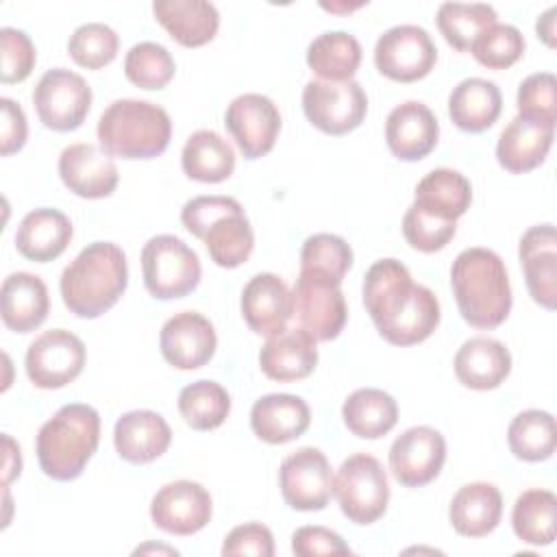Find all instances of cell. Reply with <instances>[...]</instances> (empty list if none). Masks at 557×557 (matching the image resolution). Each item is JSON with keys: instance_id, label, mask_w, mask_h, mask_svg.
<instances>
[{"instance_id": "cell-1", "label": "cell", "mask_w": 557, "mask_h": 557, "mask_svg": "<svg viewBox=\"0 0 557 557\" xmlns=\"http://www.w3.org/2000/svg\"><path fill=\"white\" fill-rule=\"evenodd\" d=\"M363 305L379 335L394 346H413L440 324V300L398 259L374 261L363 276Z\"/></svg>"}, {"instance_id": "cell-2", "label": "cell", "mask_w": 557, "mask_h": 557, "mask_svg": "<svg viewBox=\"0 0 557 557\" xmlns=\"http://www.w3.org/2000/svg\"><path fill=\"white\" fill-rule=\"evenodd\" d=\"M128 265L124 250L113 242L87 244L65 265L59 289L63 305L76 318L94 320L109 311L126 292Z\"/></svg>"}, {"instance_id": "cell-3", "label": "cell", "mask_w": 557, "mask_h": 557, "mask_svg": "<svg viewBox=\"0 0 557 557\" xmlns=\"http://www.w3.org/2000/svg\"><path fill=\"white\" fill-rule=\"evenodd\" d=\"M450 287L461 318L474 329H496L511 311V285L503 259L481 246L461 250L450 265Z\"/></svg>"}, {"instance_id": "cell-4", "label": "cell", "mask_w": 557, "mask_h": 557, "mask_svg": "<svg viewBox=\"0 0 557 557\" xmlns=\"http://www.w3.org/2000/svg\"><path fill=\"white\" fill-rule=\"evenodd\" d=\"M100 442V416L91 405H63L37 433L39 468L54 481H74L83 474Z\"/></svg>"}, {"instance_id": "cell-5", "label": "cell", "mask_w": 557, "mask_h": 557, "mask_svg": "<svg viewBox=\"0 0 557 557\" xmlns=\"http://www.w3.org/2000/svg\"><path fill=\"white\" fill-rule=\"evenodd\" d=\"M96 135L109 157L154 159L170 146L172 122L154 102L122 98L102 111Z\"/></svg>"}, {"instance_id": "cell-6", "label": "cell", "mask_w": 557, "mask_h": 557, "mask_svg": "<svg viewBox=\"0 0 557 557\" xmlns=\"http://www.w3.org/2000/svg\"><path fill=\"white\" fill-rule=\"evenodd\" d=\"M183 226L198 237L220 268L233 270L248 261L255 248L252 226L242 205L231 196H196L181 209Z\"/></svg>"}, {"instance_id": "cell-7", "label": "cell", "mask_w": 557, "mask_h": 557, "mask_svg": "<svg viewBox=\"0 0 557 557\" xmlns=\"http://www.w3.org/2000/svg\"><path fill=\"white\" fill-rule=\"evenodd\" d=\"M200 259L183 239L154 235L141 248V276L150 296L174 300L191 294L200 283Z\"/></svg>"}, {"instance_id": "cell-8", "label": "cell", "mask_w": 557, "mask_h": 557, "mask_svg": "<svg viewBox=\"0 0 557 557\" xmlns=\"http://www.w3.org/2000/svg\"><path fill=\"white\" fill-rule=\"evenodd\" d=\"M333 494L350 522H376L387 511L389 503L387 474L381 461L368 453H355L344 459L333 479Z\"/></svg>"}, {"instance_id": "cell-9", "label": "cell", "mask_w": 557, "mask_h": 557, "mask_svg": "<svg viewBox=\"0 0 557 557\" xmlns=\"http://www.w3.org/2000/svg\"><path fill=\"white\" fill-rule=\"evenodd\" d=\"M33 104L39 122L57 133L78 128L91 109V87L65 67L44 72L33 89Z\"/></svg>"}, {"instance_id": "cell-10", "label": "cell", "mask_w": 557, "mask_h": 557, "mask_svg": "<svg viewBox=\"0 0 557 557\" xmlns=\"http://www.w3.org/2000/svg\"><path fill=\"white\" fill-rule=\"evenodd\" d=\"M302 111L318 131L339 137L363 122L368 96L357 81H309L302 89Z\"/></svg>"}, {"instance_id": "cell-11", "label": "cell", "mask_w": 557, "mask_h": 557, "mask_svg": "<svg viewBox=\"0 0 557 557\" xmlns=\"http://www.w3.org/2000/svg\"><path fill=\"white\" fill-rule=\"evenodd\" d=\"M292 298L300 329H305L315 342H331L342 333L348 307L339 283L322 274L300 270Z\"/></svg>"}, {"instance_id": "cell-12", "label": "cell", "mask_w": 557, "mask_h": 557, "mask_svg": "<svg viewBox=\"0 0 557 557\" xmlns=\"http://www.w3.org/2000/svg\"><path fill=\"white\" fill-rule=\"evenodd\" d=\"M437 61V48L431 35L416 24L387 28L374 46L376 70L396 83H416L424 78Z\"/></svg>"}, {"instance_id": "cell-13", "label": "cell", "mask_w": 557, "mask_h": 557, "mask_svg": "<svg viewBox=\"0 0 557 557\" xmlns=\"http://www.w3.org/2000/svg\"><path fill=\"white\" fill-rule=\"evenodd\" d=\"M85 344L65 329H50L35 337L26 350V374L39 389H59L85 368Z\"/></svg>"}, {"instance_id": "cell-14", "label": "cell", "mask_w": 557, "mask_h": 557, "mask_svg": "<svg viewBox=\"0 0 557 557\" xmlns=\"http://www.w3.org/2000/svg\"><path fill=\"white\" fill-rule=\"evenodd\" d=\"M333 472L320 448L305 446L283 459L278 485L283 500L296 511H320L333 496Z\"/></svg>"}, {"instance_id": "cell-15", "label": "cell", "mask_w": 557, "mask_h": 557, "mask_svg": "<svg viewBox=\"0 0 557 557\" xmlns=\"http://www.w3.org/2000/svg\"><path fill=\"white\" fill-rule=\"evenodd\" d=\"M446 461V440L433 426H411L389 446V470L405 487L431 483Z\"/></svg>"}, {"instance_id": "cell-16", "label": "cell", "mask_w": 557, "mask_h": 557, "mask_svg": "<svg viewBox=\"0 0 557 557\" xmlns=\"http://www.w3.org/2000/svg\"><path fill=\"white\" fill-rule=\"evenodd\" d=\"M224 124L246 159H259L274 148L281 113L263 94H242L226 107Z\"/></svg>"}, {"instance_id": "cell-17", "label": "cell", "mask_w": 557, "mask_h": 557, "mask_svg": "<svg viewBox=\"0 0 557 557\" xmlns=\"http://www.w3.org/2000/svg\"><path fill=\"white\" fill-rule=\"evenodd\" d=\"M213 513V500L207 487L196 481H172L163 485L150 503L154 527L172 535H194L205 529Z\"/></svg>"}, {"instance_id": "cell-18", "label": "cell", "mask_w": 557, "mask_h": 557, "mask_svg": "<svg viewBox=\"0 0 557 557\" xmlns=\"http://www.w3.org/2000/svg\"><path fill=\"white\" fill-rule=\"evenodd\" d=\"M213 324L198 311H181L165 320L159 335L163 359L176 370H198L215 355Z\"/></svg>"}, {"instance_id": "cell-19", "label": "cell", "mask_w": 557, "mask_h": 557, "mask_svg": "<svg viewBox=\"0 0 557 557\" xmlns=\"http://www.w3.org/2000/svg\"><path fill=\"white\" fill-rule=\"evenodd\" d=\"M63 185L87 200L107 198L115 191L120 174L115 161L94 144H72L59 154Z\"/></svg>"}, {"instance_id": "cell-20", "label": "cell", "mask_w": 557, "mask_h": 557, "mask_svg": "<svg viewBox=\"0 0 557 557\" xmlns=\"http://www.w3.org/2000/svg\"><path fill=\"white\" fill-rule=\"evenodd\" d=\"M520 265L524 272L531 298L553 311L557 307V235L553 224H535L518 246Z\"/></svg>"}, {"instance_id": "cell-21", "label": "cell", "mask_w": 557, "mask_h": 557, "mask_svg": "<svg viewBox=\"0 0 557 557\" xmlns=\"http://www.w3.org/2000/svg\"><path fill=\"white\" fill-rule=\"evenodd\" d=\"M242 315L257 335H274L283 331L294 315V298L283 278L272 272L255 274L242 289Z\"/></svg>"}, {"instance_id": "cell-22", "label": "cell", "mask_w": 557, "mask_h": 557, "mask_svg": "<svg viewBox=\"0 0 557 557\" xmlns=\"http://www.w3.org/2000/svg\"><path fill=\"white\" fill-rule=\"evenodd\" d=\"M440 124L435 113L418 100L394 107L385 120V141L400 161H420L437 144Z\"/></svg>"}, {"instance_id": "cell-23", "label": "cell", "mask_w": 557, "mask_h": 557, "mask_svg": "<svg viewBox=\"0 0 557 557\" xmlns=\"http://www.w3.org/2000/svg\"><path fill=\"white\" fill-rule=\"evenodd\" d=\"M261 372L278 383L307 379L318 366L315 339L305 329H283L265 339L259 350Z\"/></svg>"}, {"instance_id": "cell-24", "label": "cell", "mask_w": 557, "mask_h": 557, "mask_svg": "<svg viewBox=\"0 0 557 557\" xmlns=\"http://www.w3.org/2000/svg\"><path fill=\"white\" fill-rule=\"evenodd\" d=\"M172 442L165 418L150 409L126 411L113 426V444L117 455L128 463H150L161 457Z\"/></svg>"}, {"instance_id": "cell-25", "label": "cell", "mask_w": 557, "mask_h": 557, "mask_svg": "<svg viewBox=\"0 0 557 557\" xmlns=\"http://www.w3.org/2000/svg\"><path fill=\"white\" fill-rule=\"evenodd\" d=\"M48 311V287L37 274L13 272L2 281L0 315L9 331L30 333L46 322Z\"/></svg>"}, {"instance_id": "cell-26", "label": "cell", "mask_w": 557, "mask_h": 557, "mask_svg": "<svg viewBox=\"0 0 557 557\" xmlns=\"http://www.w3.org/2000/svg\"><path fill=\"white\" fill-rule=\"evenodd\" d=\"M74 235L72 222L59 209L41 207L28 211L17 231H15V248L17 252L37 263L54 261L65 252Z\"/></svg>"}, {"instance_id": "cell-27", "label": "cell", "mask_w": 557, "mask_h": 557, "mask_svg": "<svg viewBox=\"0 0 557 557\" xmlns=\"http://www.w3.org/2000/svg\"><path fill=\"white\" fill-rule=\"evenodd\" d=\"M455 376L461 385L487 392L496 389L511 372L509 348L492 337H470L455 355Z\"/></svg>"}, {"instance_id": "cell-28", "label": "cell", "mask_w": 557, "mask_h": 557, "mask_svg": "<svg viewBox=\"0 0 557 557\" xmlns=\"http://www.w3.org/2000/svg\"><path fill=\"white\" fill-rule=\"evenodd\" d=\"M311 424L309 405L294 394H265L250 409V426L265 444H287Z\"/></svg>"}, {"instance_id": "cell-29", "label": "cell", "mask_w": 557, "mask_h": 557, "mask_svg": "<svg viewBox=\"0 0 557 557\" xmlns=\"http://www.w3.org/2000/svg\"><path fill=\"white\" fill-rule=\"evenodd\" d=\"M154 20L185 48L209 44L220 28V13L207 0H154Z\"/></svg>"}, {"instance_id": "cell-30", "label": "cell", "mask_w": 557, "mask_h": 557, "mask_svg": "<svg viewBox=\"0 0 557 557\" xmlns=\"http://www.w3.org/2000/svg\"><path fill=\"white\" fill-rule=\"evenodd\" d=\"M503 516V496L492 483H468L457 490L448 507L453 529L463 537L490 535Z\"/></svg>"}, {"instance_id": "cell-31", "label": "cell", "mask_w": 557, "mask_h": 557, "mask_svg": "<svg viewBox=\"0 0 557 557\" xmlns=\"http://www.w3.org/2000/svg\"><path fill=\"white\" fill-rule=\"evenodd\" d=\"M503 111V96L487 78H463L448 96V115L466 133L487 131Z\"/></svg>"}, {"instance_id": "cell-32", "label": "cell", "mask_w": 557, "mask_h": 557, "mask_svg": "<svg viewBox=\"0 0 557 557\" xmlns=\"http://www.w3.org/2000/svg\"><path fill=\"white\" fill-rule=\"evenodd\" d=\"M553 139L555 128H542L516 115L498 137L496 159L511 174L531 172L544 163Z\"/></svg>"}, {"instance_id": "cell-33", "label": "cell", "mask_w": 557, "mask_h": 557, "mask_svg": "<svg viewBox=\"0 0 557 557\" xmlns=\"http://www.w3.org/2000/svg\"><path fill=\"white\" fill-rule=\"evenodd\" d=\"M472 202V185L470 181L450 168H435L429 174L420 178L416 185V198L413 205L422 211L457 222Z\"/></svg>"}, {"instance_id": "cell-34", "label": "cell", "mask_w": 557, "mask_h": 557, "mask_svg": "<svg viewBox=\"0 0 557 557\" xmlns=\"http://www.w3.org/2000/svg\"><path fill=\"white\" fill-rule=\"evenodd\" d=\"M346 429L361 440H379L398 422L396 400L376 387L355 389L342 405Z\"/></svg>"}, {"instance_id": "cell-35", "label": "cell", "mask_w": 557, "mask_h": 557, "mask_svg": "<svg viewBox=\"0 0 557 557\" xmlns=\"http://www.w3.org/2000/svg\"><path fill=\"white\" fill-rule=\"evenodd\" d=\"M181 165L194 181L222 183L235 170V152L222 135L200 128L187 137L181 152Z\"/></svg>"}, {"instance_id": "cell-36", "label": "cell", "mask_w": 557, "mask_h": 557, "mask_svg": "<svg viewBox=\"0 0 557 557\" xmlns=\"http://www.w3.org/2000/svg\"><path fill=\"white\" fill-rule=\"evenodd\" d=\"M361 63V44L346 30H326L307 48V65L320 81H352Z\"/></svg>"}, {"instance_id": "cell-37", "label": "cell", "mask_w": 557, "mask_h": 557, "mask_svg": "<svg viewBox=\"0 0 557 557\" xmlns=\"http://www.w3.org/2000/svg\"><path fill=\"white\" fill-rule=\"evenodd\" d=\"M557 496L550 490L522 492L511 511V527L518 540L531 546H548L555 540Z\"/></svg>"}, {"instance_id": "cell-38", "label": "cell", "mask_w": 557, "mask_h": 557, "mask_svg": "<svg viewBox=\"0 0 557 557\" xmlns=\"http://www.w3.org/2000/svg\"><path fill=\"white\" fill-rule=\"evenodd\" d=\"M507 444L513 457L522 461H546L553 457L557 446L555 418L542 409L520 411L507 429Z\"/></svg>"}, {"instance_id": "cell-39", "label": "cell", "mask_w": 557, "mask_h": 557, "mask_svg": "<svg viewBox=\"0 0 557 557\" xmlns=\"http://www.w3.org/2000/svg\"><path fill=\"white\" fill-rule=\"evenodd\" d=\"M178 411L194 431H213L231 413V396L215 381H194L178 394Z\"/></svg>"}, {"instance_id": "cell-40", "label": "cell", "mask_w": 557, "mask_h": 557, "mask_svg": "<svg viewBox=\"0 0 557 557\" xmlns=\"http://www.w3.org/2000/svg\"><path fill=\"white\" fill-rule=\"evenodd\" d=\"M437 28L459 52H470L474 39L496 24V11L483 2H442L437 9Z\"/></svg>"}, {"instance_id": "cell-41", "label": "cell", "mask_w": 557, "mask_h": 557, "mask_svg": "<svg viewBox=\"0 0 557 557\" xmlns=\"http://www.w3.org/2000/svg\"><path fill=\"white\" fill-rule=\"evenodd\" d=\"M352 265V250L348 242L333 233H315L305 239L300 250V270L322 274L342 285Z\"/></svg>"}, {"instance_id": "cell-42", "label": "cell", "mask_w": 557, "mask_h": 557, "mask_svg": "<svg viewBox=\"0 0 557 557\" xmlns=\"http://www.w3.org/2000/svg\"><path fill=\"white\" fill-rule=\"evenodd\" d=\"M176 72V63L165 46L139 41L124 57L126 78L141 89H163Z\"/></svg>"}, {"instance_id": "cell-43", "label": "cell", "mask_w": 557, "mask_h": 557, "mask_svg": "<svg viewBox=\"0 0 557 557\" xmlns=\"http://www.w3.org/2000/svg\"><path fill=\"white\" fill-rule=\"evenodd\" d=\"M120 39L117 33L102 22L81 24L67 41V52L72 61L87 70H100L117 57Z\"/></svg>"}, {"instance_id": "cell-44", "label": "cell", "mask_w": 557, "mask_h": 557, "mask_svg": "<svg viewBox=\"0 0 557 557\" xmlns=\"http://www.w3.org/2000/svg\"><path fill=\"white\" fill-rule=\"evenodd\" d=\"M518 117L542 128H555L557 122V81L550 72L529 74L516 96Z\"/></svg>"}, {"instance_id": "cell-45", "label": "cell", "mask_w": 557, "mask_h": 557, "mask_svg": "<svg viewBox=\"0 0 557 557\" xmlns=\"http://www.w3.org/2000/svg\"><path fill=\"white\" fill-rule=\"evenodd\" d=\"M470 52L487 70H507L524 54V37L516 26L496 22L474 39Z\"/></svg>"}, {"instance_id": "cell-46", "label": "cell", "mask_w": 557, "mask_h": 557, "mask_svg": "<svg viewBox=\"0 0 557 557\" xmlns=\"http://www.w3.org/2000/svg\"><path fill=\"white\" fill-rule=\"evenodd\" d=\"M457 233V222L435 218L411 205L403 215V235L413 250L437 252L448 246Z\"/></svg>"}, {"instance_id": "cell-47", "label": "cell", "mask_w": 557, "mask_h": 557, "mask_svg": "<svg viewBox=\"0 0 557 557\" xmlns=\"http://www.w3.org/2000/svg\"><path fill=\"white\" fill-rule=\"evenodd\" d=\"M0 50H2L0 81L4 85L26 81L37 61V52L30 37L24 30L4 26L0 28Z\"/></svg>"}, {"instance_id": "cell-48", "label": "cell", "mask_w": 557, "mask_h": 557, "mask_svg": "<svg viewBox=\"0 0 557 557\" xmlns=\"http://www.w3.org/2000/svg\"><path fill=\"white\" fill-rule=\"evenodd\" d=\"M292 553L298 557H315V555H350V546L342 540L339 533L309 524L300 527L292 535Z\"/></svg>"}, {"instance_id": "cell-49", "label": "cell", "mask_w": 557, "mask_h": 557, "mask_svg": "<svg viewBox=\"0 0 557 557\" xmlns=\"http://www.w3.org/2000/svg\"><path fill=\"white\" fill-rule=\"evenodd\" d=\"M222 555H255V557H272L274 555V537L272 531L261 522H246L235 527L224 544Z\"/></svg>"}, {"instance_id": "cell-50", "label": "cell", "mask_w": 557, "mask_h": 557, "mask_svg": "<svg viewBox=\"0 0 557 557\" xmlns=\"http://www.w3.org/2000/svg\"><path fill=\"white\" fill-rule=\"evenodd\" d=\"M2 109V128H0V154L9 157L26 144L28 124L22 107L11 98H0Z\"/></svg>"}, {"instance_id": "cell-51", "label": "cell", "mask_w": 557, "mask_h": 557, "mask_svg": "<svg viewBox=\"0 0 557 557\" xmlns=\"http://www.w3.org/2000/svg\"><path fill=\"white\" fill-rule=\"evenodd\" d=\"M4 448H7V461H4V487H7L15 476H20L22 457H20V446H15L9 435H4Z\"/></svg>"}, {"instance_id": "cell-52", "label": "cell", "mask_w": 557, "mask_h": 557, "mask_svg": "<svg viewBox=\"0 0 557 557\" xmlns=\"http://www.w3.org/2000/svg\"><path fill=\"white\" fill-rule=\"evenodd\" d=\"M555 15H557V7H550V9H546V11L537 17V24H535L537 37H540L548 48H555Z\"/></svg>"}, {"instance_id": "cell-53", "label": "cell", "mask_w": 557, "mask_h": 557, "mask_svg": "<svg viewBox=\"0 0 557 557\" xmlns=\"http://www.w3.org/2000/svg\"><path fill=\"white\" fill-rule=\"evenodd\" d=\"M168 553V555H178V550L176 548H168V546H154V544H146V546H139L137 550H135V555L137 553Z\"/></svg>"}]
</instances>
